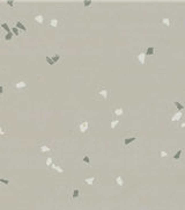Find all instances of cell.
<instances>
[{
  "label": "cell",
  "mask_w": 185,
  "mask_h": 210,
  "mask_svg": "<svg viewBox=\"0 0 185 210\" xmlns=\"http://www.w3.org/2000/svg\"><path fill=\"white\" fill-rule=\"evenodd\" d=\"M94 97L102 101H108L109 98V89L103 86H97L94 91Z\"/></svg>",
  "instance_id": "1"
},
{
  "label": "cell",
  "mask_w": 185,
  "mask_h": 210,
  "mask_svg": "<svg viewBox=\"0 0 185 210\" xmlns=\"http://www.w3.org/2000/svg\"><path fill=\"white\" fill-rule=\"evenodd\" d=\"M13 87L16 91H22V89H25L28 87V83L23 77H17L13 81Z\"/></svg>",
  "instance_id": "2"
},
{
  "label": "cell",
  "mask_w": 185,
  "mask_h": 210,
  "mask_svg": "<svg viewBox=\"0 0 185 210\" xmlns=\"http://www.w3.org/2000/svg\"><path fill=\"white\" fill-rule=\"evenodd\" d=\"M46 17L42 12H34L33 14V22L38 26H45Z\"/></svg>",
  "instance_id": "3"
},
{
  "label": "cell",
  "mask_w": 185,
  "mask_h": 210,
  "mask_svg": "<svg viewBox=\"0 0 185 210\" xmlns=\"http://www.w3.org/2000/svg\"><path fill=\"white\" fill-rule=\"evenodd\" d=\"M52 150L51 145H49L48 143H44V144H40L38 146V151L40 154H45V153H49L50 151Z\"/></svg>",
  "instance_id": "4"
},
{
  "label": "cell",
  "mask_w": 185,
  "mask_h": 210,
  "mask_svg": "<svg viewBox=\"0 0 185 210\" xmlns=\"http://www.w3.org/2000/svg\"><path fill=\"white\" fill-rule=\"evenodd\" d=\"M81 196V192L79 188H73L69 193V201H74Z\"/></svg>",
  "instance_id": "5"
},
{
  "label": "cell",
  "mask_w": 185,
  "mask_h": 210,
  "mask_svg": "<svg viewBox=\"0 0 185 210\" xmlns=\"http://www.w3.org/2000/svg\"><path fill=\"white\" fill-rule=\"evenodd\" d=\"M49 170H50V171H54L58 174H63L64 172H65V170L61 167V165L57 164V163H53V164H52L50 167H49Z\"/></svg>",
  "instance_id": "6"
},
{
  "label": "cell",
  "mask_w": 185,
  "mask_h": 210,
  "mask_svg": "<svg viewBox=\"0 0 185 210\" xmlns=\"http://www.w3.org/2000/svg\"><path fill=\"white\" fill-rule=\"evenodd\" d=\"M89 130V122L88 121H81L79 123V131L81 133H86Z\"/></svg>",
  "instance_id": "7"
},
{
  "label": "cell",
  "mask_w": 185,
  "mask_h": 210,
  "mask_svg": "<svg viewBox=\"0 0 185 210\" xmlns=\"http://www.w3.org/2000/svg\"><path fill=\"white\" fill-rule=\"evenodd\" d=\"M137 141V137L135 136H132V137H125L124 138V143H123V147L125 149V147H127L130 144H132L133 142H135Z\"/></svg>",
  "instance_id": "8"
},
{
  "label": "cell",
  "mask_w": 185,
  "mask_h": 210,
  "mask_svg": "<svg viewBox=\"0 0 185 210\" xmlns=\"http://www.w3.org/2000/svg\"><path fill=\"white\" fill-rule=\"evenodd\" d=\"M137 59H138V62L140 63L141 65H145V64H146V52H143L142 50H141L137 55Z\"/></svg>",
  "instance_id": "9"
},
{
  "label": "cell",
  "mask_w": 185,
  "mask_h": 210,
  "mask_svg": "<svg viewBox=\"0 0 185 210\" xmlns=\"http://www.w3.org/2000/svg\"><path fill=\"white\" fill-rule=\"evenodd\" d=\"M49 27H52V28H58L60 25V21L56 17H51V19H49Z\"/></svg>",
  "instance_id": "10"
},
{
  "label": "cell",
  "mask_w": 185,
  "mask_h": 210,
  "mask_svg": "<svg viewBox=\"0 0 185 210\" xmlns=\"http://www.w3.org/2000/svg\"><path fill=\"white\" fill-rule=\"evenodd\" d=\"M14 27H16L17 29H19V30L23 31V33H27V31H28V28L25 27V26L23 25V23H22L21 21H20V20H19V21H16L15 23H14Z\"/></svg>",
  "instance_id": "11"
},
{
  "label": "cell",
  "mask_w": 185,
  "mask_h": 210,
  "mask_svg": "<svg viewBox=\"0 0 185 210\" xmlns=\"http://www.w3.org/2000/svg\"><path fill=\"white\" fill-rule=\"evenodd\" d=\"M112 115L116 116V117H119V116L124 115V109L121 107H117L112 109Z\"/></svg>",
  "instance_id": "12"
},
{
  "label": "cell",
  "mask_w": 185,
  "mask_h": 210,
  "mask_svg": "<svg viewBox=\"0 0 185 210\" xmlns=\"http://www.w3.org/2000/svg\"><path fill=\"white\" fill-rule=\"evenodd\" d=\"M6 88H7V85L0 84V101H2L6 97Z\"/></svg>",
  "instance_id": "13"
},
{
  "label": "cell",
  "mask_w": 185,
  "mask_h": 210,
  "mask_svg": "<svg viewBox=\"0 0 185 210\" xmlns=\"http://www.w3.org/2000/svg\"><path fill=\"white\" fill-rule=\"evenodd\" d=\"M182 117H183V113L177 112V113H175L172 115V117L170 118V121H171V122H178L179 120H182Z\"/></svg>",
  "instance_id": "14"
},
{
  "label": "cell",
  "mask_w": 185,
  "mask_h": 210,
  "mask_svg": "<svg viewBox=\"0 0 185 210\" xmlns=\"http://www.w3.org/2000/svg\"><path fill=\"white\" fill-rule=\"evenodd\" d=\"M160 23H161L162 26H164V27H170L172 22H171V20H170L169 17H162Z\"/></svg>",
  "instance_id": "15"
},
{
  "label": "cell",
  "mask_w": 185,
  "mask_h": 210,
  "mask_svg": "<svg viewBox=\"0 0 185 210\" xmlns=\"http://www.w3.org/2000/svg\"><path fill=\"white\" fill-rule=\"evenodd\" d=\"M83 182L86 183V185H89V186H92L95 185V182H96V178L95 176H90V178H86L85 180H83Z\"/></svg>",
  "instance_id": "16"
},
{
  "label": "cell",
  "mask_w": 185,
  "mask_h": 210,
  "mask_svg": "<svg viewBox=\"0 0 185 210\" xmlns=\"http://www.w3.org/2000/svg\"><path fill=\"white\" fill-rule=\"evenodd\" d=\"M0 27H1V29H4V30L6 31V33H12V28H9V25H8L7 22H2L0 23Z\"/></svg>",
  "instance_id": "17"
},
{
  "label": "cell",
  "mask_w": 185,
  "mask_h": 210,
  "mask_svg": "<svg viewBox=\"0 0 185 210\" xmlns=\"http://www.w3.org/2000/svg\"><path fill=\"white\" fill-rule=\"evenodd\" d=\"M182 153H183V149H179L177 152L172 156V160H175V161L179 160V159H181V157H182Z\"/></svg>",
  "instance_id": "18"
},
{
  "label": "cell",
  "mask_w": 185,
  "mask_h": 210,
  "mask_svg": "<svg viewBox=\"0 0 185 210\" xmlns=\"http://www.w3.org/2000/svg\"><path fill=\"white\" fill-rule=\"evenodd\" d=\"M51 58H52V60H53L54 64H59L60 62H61V55H59V54L53 55Z\"/></svg>",
  "instance_id": "19"
},
{
  "label": "cell",
  "mask_w": 185,
  "mask_h": 210,
  "mask_svg": "<svg viewBox=\"0 0 185 210\" xmlns=\"http://www.w3.org/2000/svg\"><path fill=\"white\" fill-rule=\"evenodd\" d=\"M173 106H175L176 108H177V110H178V112H182V110H183L184 108H185V106H184V104H183V103H181V102H179V101H173Z\"/></svg>",
  "instance_id": "20"
},
{
  "label": "cell",
  "mask_w": 185,
  "mask_h": 210,
  "mask_svg": "<svg viewBox=\"0 0 185 210\" xmlns=\"http://www.w3.org/2000/svg\"><path fill=\"white\" fill-rule=\"evenodd\" d=\"M155 54V48L154 46H148V48L146 49V56L148 55V56H154Z\"/></svg>",
  "instance_id": "21"
},
{
  "label": "cell",
  "mask_w": 185,
  "mask_h": 210,
  "mask_svg": "<svg viewBox=\"0 0 185 210\" xmlns=\"http://www.w3.org/2000/svg\"><path fill=\"white\" fill-rule=\"evenodd\" d=\"M115 181H116V183H117L118 186H124V183H125V182H124V179H123V178H121L120 175H117V176H116V178H115Z\"/></svg>",
  "instance_id": "22"
},
{
  "label": "cell",
  "mask_w": 185,
  "mask_h": 210,
  "mask_svg": "<svg viewBox=\"0 0 185 210\" xmlns=\"http://www.w3.org/2000/svg\"><path fill=\"white\" fill-rule=\"evenodd\" d=\"M14 39V35L13 33H6V35H4V41H6V42H9V41H12Z\"/></svg>",
  "instance_id": "23"
},
{
  "label": "cell",
  "mask_w": 185,
  "mask_h": 210,
  "mask_svg": "<svg viewBox=\"0 0 185 210\" xmlns=\"http://www.w3.org/2000/svg\"><path fill=\"white\" fill-rule=\"evenodd\" d=\"M12 33H13V35L16 37L21 36V30H19L16 27H12Z\"/></svg>",
  "instance_id": "24"
},
{
  "label": "cell",
  "mask_w": 185,
  "mask_h": 210,
  "mask_svg": "<svg viewBox=\"0 0 185 210\" xmlns=\"http://www.w3.org/2000/svg\"><path fill=\"white\" fill-rule=\"evenodd\" d=\"M119 120L118 118H116V120H114V121L111 122V123H110V127H111V129H116V127H117L118 124H119Z\"/></svg>",
  "instance_id": "25"
},
{
  "label": "cell",
  "mask_w": 185,
  "mask_h": 210,
  "mask_svg": "<svg viewBox=\"0 0 185 210\" xmlns=\"http://www.w3.org/2000/svg\"><path fill=\"white\" fill-rule=\"evenodd\" d=\"M83 163H85V164H87V165H89L90 166L91 165V163H90V158H89V156L88 154H85V156H83Z\"/></svg>",
  "instance_id": "26"
},
{
  "label": "cell",
  "mask_w": 185,
  "mask_h": 210,
  "mask_svg": "<svg viewBox=\"0 0 185 210\" xmlns=\"http://www.w3.org/2000/svg\"><path fill=\"white\" fill-rule=\"evenodd\" d=\"M158 156H160L161 158L168 157V156H169V151H167V150H161V151H160V153H158Z\"/></svg>",
  "instance_id": "27"
},
{
  "label": "cell",
  "mask_w": 185,
  "mask_h": 210,
  "mask_svg": "<svg viewBox=\"0 0 185 210\" xmlns=\"http://www.w3.org/2000/svg\"><path fill=\"white\" fill-rule=\"evenodd\" d=\"M0 185H4V186L9 185V180L6 179V178H0Z\"/></svg>",
  "instance_id": "28"
},
{
  "label": "cell",
  "mask_w": 185,
  "mask_h": 210,
  "mask_svg": "<svg viewBox=\"0 0 185 210\" xmlns=\"http://www.w3.org/2000/svg\"><path fill=\"white\" fill-rule=\"evenodd\" d=\"M52 164H53V159H52V157H48V159H46V166L50 167Z\"/></svg>",
  "instance_id": "29"
},
{
  "label": "cell",
  "mask_w": 185,
  "mask_h": 210,
  "mask_svg": "<svg viewBox=\"0 0 185 210\" xmlns=\"http://www.w3.org/2000/svg\"><path fill=\"white\" fill-rule=\"evenodd\" d=\"M46 62L50 64L51 66H52V65H54V63H53V60H52V58H51V57H49V56H46Z\"/></svg>",
  "instance_id": "30"
},
{
  "label": "cell",
  "mask_w": 185,
  "mask_h": 210,
  "mask_svg": "<svg viewBox=\"0 0 185 210\" xmlns=\"http://www.w3.org/2000/svg\"><path fill=\"white\" fill-rule=\"evenodd\" d=\"M92 2L90 1V0H87V1H83V5H85V7H90Z\"/></svg>",
  "instance_id": "31"
},
{
  "label": "cell",
  "mask_w": 185,
  "mask_h": 210,
  "mask_svg": "<svg viewBox=\"0 0 185 210\" xmlns=\"http://www.w3.org/2000/svg\"><path fill=\"white\" fill-rule=\"evenodd\" d=\"M0 135H1V136H7V132H6L5 129H2L1 127H0Z\"/></svg>",
  "instance_id": "32"
},
{
  "label": "cell",
  "mask_w": 185,
  "mask_h": 210,
  "mask_svg": "<svg viewBox=\"0 0 185 210\" xmlns=\"http://www.w3.org/2000/svg\"><path fill=\"white\" fill-rule=\"evenodd\" d=\"M6 5H8V6H11L12 8H14V5H15V2H14V1H6Z\"/></svg>",
  "instance_id": "33"
},
{
  "label": "cell",
  "mask_w": 185,
  "mask_h": 210,
  "mask_svg": "<svg viewBox=\"0 0 185 210\" xmlns=\"http://www.w3.org/2000/svg\"><path fill=\"white\" fill-rule=\"evenodd\" d=\"M179 128H181V129H183V128H185V122H184V123H182V124H181V127H179Z\"/></svg>",
  "instance_id": "34"
}]
</instances>
